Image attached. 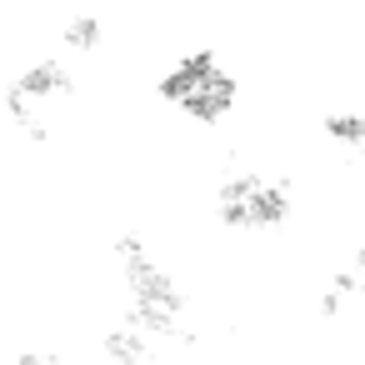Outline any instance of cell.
Instances as JSON below:
<instances>
[{
  "label": "cell",
  "instance_id": "cell-1",
  "mask_svg": "<svg viewBox=\"0 0 365 365\" xmlns=\"http://www.w3.org/2000/svg\"><path fill=\"white\" fill-rule=\"evenodd\" d=\"M115 265L125 280V315L135 330H145L155 345L165 340H190L185 330V295L170 280V270L160 265V255L140 240V235H120L115 240Z\"/></svg>",
  "mask_w": 365,
  "mask_h": 365
},
{
  "label": "cell",
  "instance_id": "cell-2",
  "mask_svg": "<svg viewBox=\"0 0 365 365\" xmlns=\"http://www.w3.org/2000/svg\"><path fill=\"white\" fill-rule=\"evenodd\" d=\"M160 101L175 106L180 115L200 120V125H215L235 110L240 101V81L230 76V66L210 51V46H190L170 61V71L160 76Z\"/></svg>",
  "mask_w": 365,
  "mask_h": 365
},
{
  "label": "cell",
  "instance_id": "cell-3",
  "mask_svg": "<svg viewBox=\"0 0 365 365\" xmlns=\"http://www.w3.org/2000/svg\"><path fill=\"white\" fill-rule=\"evenodd\" d=\"M215 220L225 230H240V235L280 230L290 220V185L275 175H260V170L225 175L215 185Z\"/></svg>",
  "mask_w": 365,
  "mask_h": 365
},
{
  "label": "cell",
  "instance_id": "cell-4",
  "mask_svg": "<svg viewBox=\"0 0 365 365\" xmlns=\"http://www.w3.org/2000/svg\"><path fill=\"white\" fill-rule=\"evenodd\" d=\"M76 91V71L61 61V56H41V61H31L21 76H11V86H6V115H11V125L26 135V140H36V145H46L51 140V106H61L66 96Z\"/></svg>",
  "mask_w": 365,
  "mask_h": 365
},
{
  "label": "cell",
  "instance_id": "cell-5",
  "mask_svg": "<svg viewBox=\"0 0 365 365\" xmlns=\"http://www.w3.org/2000/svg\"><path fill=\"white\" fill-rule=\"evenodd\" d=\"M101 350H106V360H115V365H155V340L145 335V330H135L130 320H115L106 335H101Z\"/></svg>",
  "mask_w": 365,
  "mask_h": 365
},
{
  "label": "cell",
  "instance_id": "cell-6",
  "mask_svg": "<svg viewBox=\"0 0 365 365\" xmlns=\"http://www.w3.org/2000/svg\"><path fill=\"white\" fill-rule=\"evenodd\" d=\"M360 295H365V270H355V265H340V270L325 280V290H320L315 310H320L325 320H335V315H340V310H350Z\"/></svg>",
  "mask_w": 365,
  "mask_h": 365
},
{
  "label": "cell",
  "instance_id": "cell-7",
  "mask_svg": "<svg viewBox=\"0 0 365 365\" xmlns=\"http://www.w3.org/2000/svg\"><path fill=\"white\" fill-rule=\"evenodd\" d=\"M325 135H330L345 155L365 160V110H330V115H325Z\"/></svg>",
  "mask_w": 365,
  "mask_h": 365
},
{
  "label": "cell",
  "instance_id": "cell-8",
  "mask_svg": "<svg viewBox=\"0 0 365 365\" xmlns=\"http://www.w3.org/2000/svg\"><path fill=\"white\" fill-rule=\"evenodd\" d=\"M101 36H106V21L91 16V11H81V16H71V21L61 26V41H66L71 51H96Z\"/></svg>",
  "mask_w": 365,
  "mask_h": 365
},
{
  "label": "cell",
  "instance_id": "cell-9",
  "mask_svg": "<svg viewBox=\"0 0 365 365\" xmlns=\"http://www.w3.org/2000/svg\"><path fill=\"white\" fill-rule=\"evenodd\" d=\"M16 365H61V355L56 350H21Z\"/></svg>",
  "mask_w": 365,
  "mask_h": 365
},
{
  "label": "cell",
  "instance_id": "cell-10",
  "mask_svg": "<svg viewBox=\"0 0 365 365\" xmlns=\"http://www.w3.org/2000/svg\"><path fill=\"white\" fill-rule=\"evenodd\" d=\"M350 265H355V270H365V240L355 245V255H350Z\"/></svg>",
  "mask_w": 365,
  "mask_h": 365
}]
</instances>
